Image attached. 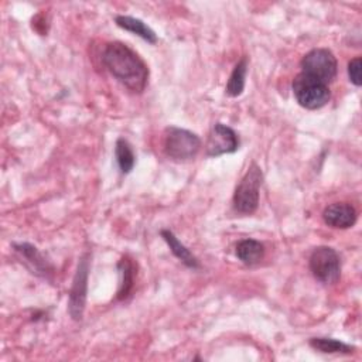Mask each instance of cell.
Segmentation results:
<instances>
[{
	"instance_id": "13",
	"label": "cell",
	"mask_w": 362,
	"mask_h": 362,
	"mask_svg": "<svg viewBox=\"0 0 362 362\" xmlns=\"http://www.w3.org/2000/svg\"><path fill=\"white\" fill-rule=\"evenodd\" d=\"M235 253L243 264L253 266L264 257V245L256 239H242L238 242Z\"/></svg>"
},
{
	"instance_id": "2",
	"label": "cell",
	"mask_w": 362,
	"mask_h": 362,
	"mask_svg": "<svg viewBox=\"0 0 362 362\" xmlns=\"http://www.w3.org/2000/svg\"><path fill=\"white\" fill-rule=\"evenodd\" d=\"M263 182L262 168L252 163L233 192V208L240 214H253L259 205V191Z\"/></svg>"
},
{
	"instance_id": "8",
	"label": "cell",
	"mask_w": 362,
	"mask_h": 362,
	"mask_svg": "<svg viewBox=\"0 0 362 362\" xmlns=\"http://www.w3.org/2000/svg\"><path fill=\"white\" fill-rule=\"evenodd\" d=\"M239 148V137L236 132L223 124V123H215L208 134L205 151L208 157H218L222 154H230L235 153Z\"/></svg>"
},
{
	"instance_id": "5",
	"label": "cell",
	"mask_w": 362,
	"mask_h": 362,
	"mask_svg": "<svg viewBox=\"0 0 362 362\" xmlns=\"http://www.w3.org/2000/svg\"><path fill=\"white\" fill-rule=\"evenodd\" d=\"M308 264L313 276L324 284H334L341 276L339 256L329 246L315 247L310 255Z\"/></svg>"
},
{
	"instance_id": "7",
	"label": "cell",
	"mask_w": 362,
	"mask_h": 362,
	"mask_svg": "<svg viewBox=\"0 0 362 362\" xmlns=\"http://www.w3.org/2000/svg\"><path fill=\"white\" fill-rule=\"evenodd\" d=\"M89 255L85 253L81 256L76 272L72 280V287L68 298V313L75 321H81L86 303V291H88V276H89Z\"/></svg>"
},
{
	"instance_id": "17",
	"label": "cell",
	"mask_w": 362,
	"mask_h": 362,
	"mask_svg": "<svg viewBox=\"0 0 362 362\" xmlns=\"http://www.w3.org/2000/svg\"><path fill=\"white\" fill-rule=\"evenodd\" d=\"M308 344L313 349L320 351L322 354H352L355 351V346L335 338L317 337V338H311Z\"/></svg>"
},
{
	"instance_id": "9",
	"label": "cell",
	"mask_w": 362,
	"mask_h": 362,
	"mask_svg": "<svg viewBox=\"0 0 362 362\" xmlns=\"http://www.w3.org/2000/svg\"><path fill=\"white\" fill-rule=\"evenodd\" d=\"M13 249L24 262V264L31 270V273L41 276V277H48L49 274L54 273V267L51 263L44 257V255L31 243H14Z\"/></svg>"
},
{
	"instance_id": "14",
	"label": "cell",
	"mask_w": 362,
	"mask_h": 362,
	"mask_svg": "<svg viewBox=\"0 0 362 362\" xmlns=\"http://www.w3.org/2000/svg\"><path fill=\"white\" fill-rule=\"evenodd\" d=\"M117 270L120 276L119 290H117V300H124L130 294L133 284H134V263L129 256H123L117 263Z\"/></svg>"
},
{
	"instance_id": "4",
	"label": "cell",
	"mask_w": 362,
	"mask_h": 362,
	"mask_svg": "<svg viewBox=\"0 0 362 362\" xmlns=\"http://www.w3.org/2000/svg\"><path fill=\"white\" fill-rule=\"evenodd\" d=\"M163 148L167 157L184 161L189 160L197 156V153L201 148V139L187 130L177 126H168L164 130V140H163Z\"/></svg>"
},
{
	"instance_id": "11",
	"label": "cell",
	"mask_w": 362,
	"mask_h": 362,
	"mask_svg": "<svg viewBox=\"0 0 362 362\" xmlns=\"http://www.w3.org/2000/svg\"><path fill=\"white\" fill-rule=\"evenodd\" d=\"M160 235H161V238L164 239V242L168 245L171 253H173L181 263H184V264H185L187 267H189V269H199V262H198V259L191 253V250H189L185 245H182V243L177 239V236H175L170 229H161Z\"/></svg>"
},
{
	"instance_id": "12",
	"label": "cell",
	"mask_w": 362,
	"mask_h": 362,
	"mask_svg": "<svg viewBox=\"0 0 362 362\" xmlns=\"http://www.w3.org/2000/svg\"><path fill=\"white\" fill-rule=\"evenodd\" d=\"M115 23L117 27L133 33L134 35H139L140 38H143L144 41L150 42V44H156L157 42V34L154 33L153 28H150L143 20L132 17V16H116L115 17Z\"/></svg>"
},
{
	"instance_id": "18",
	"label": "cell",
	"mask_w": 362,
	"mask_h": 362,
	"mask_svg": "<svg viewBox=\"0 0 362 362\" xmlns=\"http://www.w3.org/2000/svg\"><path fill=\"white\" fill-rule=\"evenodd\" d=\"M361 69H362V58L361 57H355V58H352L348 62V76H349V81L355 86H361L362 85Z\"/></svg>"
},
{
	"instance_id": "15",
	"label": "cell",
	"mask_w": 362,
	"mask_h": 362,
	"mask_svg": "<svg viewBox=\"0 0 362 362\" xmlns=\"http://www.w3.org/2000/svg\"><path fill=\"white\" fill-rule=\"evenodd\" d=\"M246 74H247V58L242 57L238 64L235 65L228 82H226V88L225 92L228 96L230 98H236L239 95H242L243 89H245V79H246Z\"/></svg>"
},
{
	"instance_id": "6",
	"label": "cell",
	"mask_w": 362,
	"mask_h": 362,
	"mask_svg": "<svg viewBox=\"0 0 362 362\" xmlns=\"http://www.w3.org/2000/svg\"><path fill=\"white\" fill-rule=\"evenodd\" d=\"M338 64L335 55L327 48H314L301 59V72L328 85L337 75Z\"/></svg>"
},
{
	"instance_id": "3",
	"label": "cell",
	"mask_w": 362,
	"mask_h": 362,
	"mask_svg": "<svg viewBox=\"0 0 362 362\" xmlns=\"http://www.w3.org/2000/svg\"><path fill=\"white\" fill-rule=\"evenodd\" d=\"M291 89L297 103L308 110H315L325 106L331 96L328 85L304 72L296 75Z\"/></svg>"
},
{
	"instance_id": "1",
	"label": "cell",
	"mask_w": 362,
	"mask_h": 362,
	"mask_svg": "<svg viewBox=\"0 0 362 362\" xmlns=\"http://www.w3.org/2000/svg\"><path fill=\"white\" fill-rule=\"evenodd\" d=\"M106 69L129 90L141 93L148 82V66L129 45L120 41L106 44L102 55Z\"/></svg>"
},
{
	"instance_id": "16",
	"label": "cell",
	"mask_w": 362,
	"mask_h": 362,
	"mask_svg": "<svg viewBox=\"0 0 362 362\" xmlns=\"http://www.w3.org/2000/svg\"><path fill=\"white\" fill-rule=\"evenodd\" d=\"M115 157H116V163H117L122 174H129L133 170L134 163H136V156L133 153L130 143L126 139L120 137L116 140Z\"/></svg>"
},
{
	"instance_id": "10",
	"label": "cell",
	"mask_w": 362,
	"mask_h": 362,
	"mask_svg": "<svg viewBox=\"0 0 362 362\" xmlns=\"http://www.w3.org/2000/svg\"><path fill=\"white\" fill-rule=\"evenodd\" d=\"M356 209L348 202H334L322 211L324 222L335 229L352 228L356 222Z\"/></svg>"
}]
</instances>
